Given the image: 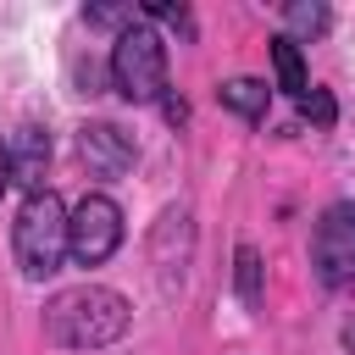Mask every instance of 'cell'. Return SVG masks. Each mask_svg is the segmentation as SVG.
<instances>
[{
    "label": "cell",
    "mask_w": 355,
    "mask_h": 355,
    "mask_svg": "<svg viewBox=\"0 0 355 355\" xmlns=\"http://www.w3.org/2000/svg\"><path fill=\"white\" fill-rule=\"evenodd\" d=\"M133 311L116 288L105 283H78V288H61L50 305H44V338L55 349H105L128 333Z\"/></svg>",
    "instance_id": "cell-1"
},
{
    "label": "cell",
    "mask_w": 355,
    "mask_h": 355,
    "mask_svg": "<svg viewBox=\"0 0 355 355\" xmlns=\"http://www.w3.org/2000/svg\"><path fill=\"white\" fill-rule=\"evenodd\" d=\"M11 250H17V266L28 277L61 272V261H67V205H61V194L39 189V194L22 200L17 227H11Z\"/></svg>",
    "instance_id": "cell-2"
},
{
    "label": "cell",
    "mask_w": 355,
    "mask_h": 355,
    "mask_svg": "<svg viewBox=\"0 0 355 355\" xmlns=\"http://www.w3.org/2000/svg\"><path fill=\"white\" fill-rule=\"evenodd\" d=\"M111 83L133 105H150V100L166 94V44H161L155 28L133 22V28L116 33V44H111Z\"/></svg>",
    "instance_id": "cell-3"
},
{
    "label": "cell",
    "mask_w": 355,
    "mask_h": 355,
    "mask_svg": "<svg viewBox=\"0 0 355 355\" xmlns=\"http://www.w3.org/2000/svg\"><path fill=\"white\" fill-rule=\"evenodd\" d=\"M116 244H122V205L111 194H83L67 211V255L78 266H100L116 255Z\"/></svg>",
    "instance_id": "cell-4"
},
{
    "label": "cell",
    "mask_w": 355,
    "mask_h": 355,
    "mask_svg": "<svg viewBox=\"0 0 355 355\" xmlns=\"http://www.w3.org/2000/svg\"><path fill=\"white\" fill-rule=\"evenodd\" d=\"M311 266L322 288H355V200H333L311 233Z\"/></svg>",
    "instance_id": "cell-5"
},
{
    "label": "cell",
    "mask_w": 355,
    "mask_h": 355,
    "mask_svg": "<svg viewBox=\"0 0 355 355\" xmlns=\"http://www.w3.org/2000/svg\"><path fill=\"white\" fill-rule=\"evenodd\" d=\"M78 155H83L100 178H116V172L133 166V139H128L122 128H111V122H89V128L78 133Z\"/></svg>",
    "instance_id": "cell-6"
},
{
    "label": "cell",
    "mask_w": 355,
    "mask_h": 355,
    "mask_svg": "<svg viewBox=\"0 0 355 355\" xmlns=\"http://www.w3.org/2000/svg\"><path fill=\"white\" fill-rule=\"evenodd\" d=\"M6 161H11V183H22L28 194L44 189V166H50V133L39 122L17 128V139L6 144Z\"/></svg>",
    "instance_id": "cell-7"
},
{
    "label": "cell",
    "mask_w": 355,
    "mask_h": 355,
    "mask_svg": "<svg viewBox=\"0 0 355 355\" xmlns=\"http://www.w3.org/2000/svg\"><path fill=\"white\" fill-rule=\"evenodd\" d=\"M216 94H222V105H227V111H239L244 122H266V105H272V89H266L261 78H227V83H222Z\"/></svg>",
    "instance_id": "cell-8"
},
{
    "label": "cell",
    "mask_w": 355,
    "mask_h": 355,
    "mask_svg": "<svg viewBox=\"0 0 355 355\" xmlns=\"http://www.w3.org/2000/svg\"><path fill=\"white\" fill-rule=\"evenodd\" d=\"M272 67H277V83L300 100L305 89H311V78H305V61H300V44L283 33V39H272Z\"/></svg>",
    "instance_id": "cell-9"
},
{
    "label": "cell",
    "mask_w": 355,
    "mask_h": 355,
    "mask_svg": "<svg viewBox=\"0 0 355 355\" xmlns=\"http://www.w3.org/2000/svg\"><path fill=\"white\" fill-rule=\"evenodd\" d=\"M233 283H239V300L255 311L261 305V255L250 244H239V255H233Z\"/></svg>",
    "instance_id": "cell-10"
},
{
    "label": "cell",
    "mask_w": 355,
    "mask_h": 355,
    "mask_svg": "<svg viewBox=\"0 0 355 355\" xmlns=\"http://www.w3.org/2000/svg\"><path fill=\"white\" fill-rule=\"evenodd\" d=\"M300 111H305V116H311L316 128H327V122L338 116V105H333V94H327V89H316V83H311V89L300 94Z\"/></svg>",
    "instance_id": "cell-11"
},
{
    "label": "cell",
    "mask_w": 355,
    "mask_h": 355,
    "mask_svg": "<svg viewBox=\"0 0 355 355\" xmlns=\"http://www.w3.org/2000/svg\"><path fill=\"white\" fill-rule=\"evenodd\" d=\"M83 17L100 22V28H133V6H89Z\"/></svg>",
    "instance_id": "cell-12"
},
{
    "label": "cell",
    "mask_w": 355,
    "mask_h": 355,
    "mask_svg": "<svg viewBox=\"0 0 355 355\" xmlns=\"http://www.w3.org/2000/svg\"><path fill=\"white\" fill-rule=\"evenodd\" d=\"M288 22L300 33H322L327 28V6H288Z\"/></svg>",
    "instance_id": "cell-13"
},
{
    "label": "cell",
    "mask_w": 355,
    "mask_h": 355,
    "mask_svg": "<svg viewBox=\"0 0 355 355\" xmlns=\"http://www.w3.org/2000/svg\"><path fill=\"white\" fill-rule=\"evenodd\" d=\"M11 189V161H6V144H0V194Z\"/></svg>",
    "instance_id": "cell-14"
},
{
    "label": "cell",
    "mask_w": 355,
    "mask_h": 355,
    "mask_svg": "<svg viewBox=\"0 0 355 355\" xmlns=\"http://www.w3.org/2000/svg\"><path fill=\"white\" fill-rule=\"evenodd\" d=\"M344 344H349V349H355V322H349V327H344Z\"/></svg>",
    "instance_id": "cell-15"
}]
</instances>
